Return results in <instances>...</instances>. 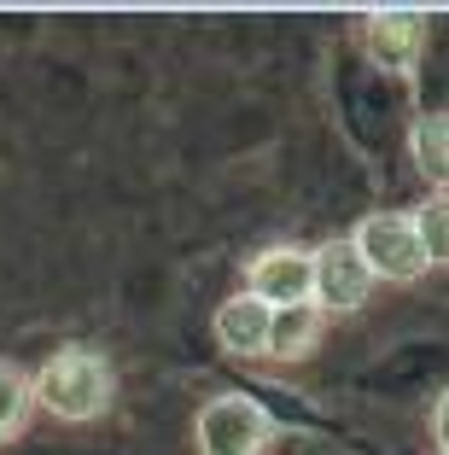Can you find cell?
<instances>
[{
    "mask_svg": "<svg viewBox=\"0 0 449 455\" xmlns=\"http://www.w3.org/2000/svg\"><path fill=\"white\" fill-rule=\"evenodd\" d=\"M29 397L59 427H88V420L111 415V403H117V368H111L106 350H93V345H59L29 374Z\"/></svg>",
    "mask_w": 449,
    "mask_h": 455,
    "instance_id": "1",
    "label": "cell"
},
{
    "mask_svg": "<svg viewBox=\"0 0 449 455\" xmlns=\"http://www.w3.org/2000/svg\"><path fill=\"white\" fill-rule=\"evenodd\" d=\"M275 438H280L275 415H269L257 397H245V391L211 397L204 409H198V420H193L198 455H269Z\"/></svg>",
    "mask_w": 449,
    "mask_h": 455,
    "instance_id": "2",
    "label": "cell"
},
{
    "mask_svg": "<svg viewBox=\"0 0 449 455\" xmlns=\"http://www.w3.org/2000/svg\"><path fill=\"white\" fill-rule=\"evenodd\" d=\"M362 268L373 275V286H414L426 275V257H421V240H414V216L409 211H373L357 222L350 234Z\"/></svg>",
    "mask_w": 449,
    "mask_h": 455,
    "instance_id": "3",
    "label": "cell"
},
{
    "mask_svg": "<svg viewBox=\"0 0 449 455\" xmlns=\"http://www.w3.org/2000/svg\"><path fill=\"white\" fill-rule=\"evenodd\" d=\"M426 41H432V24H426V12H414V6H385V12L362 18V47H368L373 70H385V76H397V82L421 76Z\"/></svg>",
    "mask_w": 449,
    "mask_h": 455,
    "instance_id": "4",
    "label": "cell"
},
{
    "mask_svg": "<svg viewBox=\"0 0 449 455\" xmlns=\"http://www.w3.org/2000/svg\"><path fill=\"white\" fill-rule=\"evenodd\" d=\"M373 298V275L362 268L350 240H321L309 251V304L321 315H357Z\"/></svg>",
    "mask_w": 449,
    "mask_h": 455,
    "instance_id": "5",
    "label": "cell"
},
{
    "mask_svg": "<svg viewBox=\"0 0 449 455\" xmlns=\"http://www.w3.org/2000/svg\"><path fill=\"white\" fill-rule=\"evenodd\" d=\"M257 304L269 309H292V304H309V251L304 245H263V251L245 263V286Z\"/></svg>",
    "mask_w": 449,
    "mask_h": 455,
    "instance_id": "6",
    "label": "cell"
},
{
    "mask_svg": "<svg viewBox=\"0 0 449 455\" xmlns=\"http://www.w3.org/2000/svg\"><path fill=\"white\" fill-rule=\"evenodd\" d=\"M269 322H275V309L269 304H257L252 292H234V298H222L216 304V345L228 350V356H263V345H269Z\"/></svg>",
    "mask_w": 449,
    "mask_h": 455,
    "instance_id": "7",
    "label": "cell"
},
{
    "mask_svg": "<svg viewBox=\"0 0 449 455\" xmlns=\"http://www.w3.org/2000/svg\"><path fill=\"white\" fill-rule=\"evenodd\" d=\"M321 333H327V315H321L316 304H292V309H275V322H269V345H263V356H269V362H304L309 350L321 345Z\"/></svg>",
    "mask_w": 449,
    "mask_h": 455,
    "instance_id": "8",
    "label": "cell"
},
{
    "mask_svg": "<svg viewBox=\"0 0 449 455\" xmlns=\"http://www.w3.org/2000/svg\"><path fill=\"white\" fill-rule=\"evenodd\" d=\"M409 158H414V170H421L437 193H449V111H426V117H414Z\"/></svg>",
    "mask_w": 449,
    "mask_h": 455,
    "instance_id": "9",
    "label": "cell"
},
{
    "mask_svg": "<svg viewBox=\"0 0 449 455\" xmlns=\"http://www.w3.org/2000/svg\"><path fill=\"white\" fill-rule=\"evenodd\" d=\"M36 420V397H29V374L12 356H0V450L18 443Z\"/></svg>",
    "mask_w": 449,
    "mask_h": 455,
    "instance_id": "10",
    "label": "cell"
},
{
    "mask_svg": "<svg viewBox=\"0 0 449 455\" xmlns=\"http://www.w3.org/2000/svg\"><path fill=\"white\" fill-rule=\"evenodd\" d=\"M414 216V240H421L426 268H449V193H432Z\"/></svg>",
    "mask_w": 449,
    "mask_h": 455,
    "instance_id": "11",
    "label": "cell"
},
{
    "mask_svg": "<svg viewBox=\"0 0 449 455\" xmlns=\"http://www.w3.org/2000/svg\"><path fill=\"white\" fill-rule=\"evenodd\" d=\"M432 438H437V455H449V386H444V397L432 403Z\"/></svg>",
    "mask_w": 449,
    "mask_h": 455,
    "instance_id": "12",
    "label": "cell"
}]
</instances>
